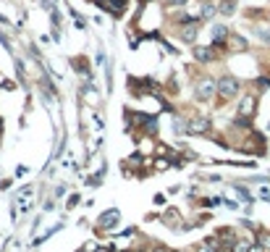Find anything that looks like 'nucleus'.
Instances as JSON below:
<instances>
[{"label": "nucleus", "mask_w": 270, "mask_h": 252, "mask_svg": "<svg viewBox=\"0 0 270 252\" xmlns=\"http://www.w3.org/2000/svg\"><path fill=\"white\" fill-rule=\"evenodd\" d=\"M239 92H241V82H239L236 76L226 74V76H220V79H218V100H220V102L233 100Z\"/></svg>", "instance_id": "nucleus-1"}, {"label": "nucleus", "mask_w": 270, "mask_h": 252, "mask_svg": "<svg viewBox=\"0 0 270 252\" xmlns=\"http://www.w3.org/2000/svg\"><path fill=\"white\" fill-rule=\"evenodd\" d=\"M215 95H218V82H215V79L202 76L199 82H194V100L207 102V100H213Z\"/></svg>", "instance_id": "nucleus-2"}, {"label": "nucleus", "mask_w": 270, "mask_h": 252, "mask_svg": "<svg viewBox=\"0 0 270 252\" xmlns=\"http://www.w3.org/2000/svg\"><path fill=\"white\" fill-rule=\"evenodd\" d=\"M210 118H205V116H194V118H189L186 121V134H210Z\"/></svg>", "instance_id": "nucleus-3"}, {"label": "nucleus", "mask_w": 270, "mask_h": 252, "mask_svg": "<svg viewBox=\"0 0 270 252\" xmlns=\"http://www.w3.org/2000/svg\"><path fill=\"white\" fill-rule=\"evenodd\" d=\"M254 110H257V105H254V95H246V97H244V100L239 102V108H236V118L252 121Z\"/></svg>", "instance_id": "nucleus-4"}, {"label": "nucleus", "mask_w": 270, "mask_h": 252, "mask_svg": "<svg viewBox=\"0 0 270 252\" xmlns=\"http://www.w3.org/2000/svg\"><path fill=\"white\" fill-rule=\"evenodd\" d=\"M128 89H134L137 95H145V92H158V82L155 79H128Z\"/></svg>", "instance_id": "nucleus-5"}, {"label": "nucleus", "mask_w": 270, "mask_h": 252, "mask_svg": "<svg viewBox=\"0 0 270 252\" xmlns=\"http://www.w3.org/2000/svg\"><path fill=\"white\" fill-rule=\"evenodd\" d=\"M228 29L223 24H213V48H226L228 45Z\"/></svg>", "instance_id": "nucleus-6"}, {"label": "nucleus", "mask_w": 270, "mask_h": 252, "mask_svg": "<svg viewBox=\"0 0 270 252\" xmlns=\"http://www.w3.org/2000/svg\"><path fill=\"white\" fill-rule=\"evenodd\" d=\"M192 55H194V61H199V63H210V61H215V48H205V45H194Z\"/></svg>", "instance_id": "nucleus-7"}, {"label": "nucleus", "mask_w": 270, "mask_h": 252, "mask_svg": "<svg viewBox=\"0 0 270 252\" xmlns=\"http://www.w3.org/2000/svg\"><path fill=\"white\" fill-rule=\"evenodd\" d=\"M197 34H199V21H197V19H194V21H189V24H184V27H181V40H184L186 45H194Z\"/></svg>", "instance_id": "nucleus-8"}, {"label": "nucleus", "mask_w": 270, "mask_h": 252, "mask_svg": "<svg viewBox=\"0 0 270 252\" xmlns=\"http://www.w3.org/2000/svg\"><path fill=\"white\" fill-rule=\"evenodd\" d=\"M115 223H118V210H108V213H102V215H100L97 228L102 231V228H113Z\"/></svg>", "instance_id": "nucleus-9"}, {"label": "nucleus", "mask_w": 270, "mask_h": 252, "mask_svg": "<svg viewBox=\"0 0 270 252\" xmlns=\"http://www.w3.org/2000/svg\"><path fill=\"white\" fill-rule=\"evenodd\" d=\"M218 249H220L218 239H215V236H210V239H205V242H199L192 252H218Z\"/></svg>", "instance_id": "nucleus-10"}, {"label": "nucleus", "mask_w": 270, "mask_h": 252, "mask_svg": "<svg viewBox=\"0 0 270 252\" xmlns=\"http://www.w3.org/2000/svg\"><path fill=\"white\" fill-rule=\"evenodd\" d=\"M228 48L233 53H246L249 50V42H246L244 37H228Z\"/></svg>", "instance_id": "nucleus-11"}, {"label": "nucleus", "mask_w": 270, "mask_h": 252, "mask_svg": "<svg viewBox=\"0 0 270 252\" xmlns=\"http://www.w3.org/2000/svg\"><path fill=\"white\" fill-rule=\"evenodd\" d=\"M218 14V3L215 0H205L202 3V19H213Z\"/></svg>", "instance_id": "nucleus-12"}, {"label": "nucleus", "mask_w": 270, "mask_h": 252, "mask_svg": "<svg viewBox=\"0 0 270 252\" xmlns=\"http://www.w3.org/2000/svg\"><path fill=\"white\" fill-rule=\"evenodd\" d=\"M233 11H236V3H233V0H220L218 3V14H223V16H231Z\"/></svg>", "instance_id": "nucleus-13"}, {"label": "nucleus", "mask_w": 270, "mask_h": 252, "mask_svg": "<svg viewBox=\"0 0 270 252\" xmlns=\"http://www.w3.org/2000/svg\"><path fill=\"white\" fill-rule=\"evenodd\" d=\"M249 242H244V239H236V242H233L231 247H228V252H249Z\"/></svg>", "instance_id": "nucleus-14"}, {"label": "nucleus", "mask_w": 270, "mask_h": 252, "mask_svg": "<svg viewBox=\"0 0 270 252\" xmlns=\"http://www.w3.org/2000/svg\"><path fill=\"white\" fill-rule=\"evenodd\" d=\"M257 244H260L265 252H270V231H260V234H257Z\"/></svg>", "instance_id": "nucleus-15"}, {"label": "nucleus", "mask_w": 270, "mask_h": 252, "mask_svg": "<svg viewBox=\"0 0 270 252\" xmlns=\"http://www.w3.org/2000/svg\"><path fill=\"white\" fill-rule=\"evenodd\" d=\"M163 221H166L168 226H181V218H179V213H166V215H163Z\"/></svg>", "instance_id": "nucleus-16"}, {"label": "nucleus", "mask_w": 270, "mask_h": 252, "mask_svg": "<svg viewBox=\"0 0 270 252\" xmlns=\"http://www.w3.org/2000/svg\"><path fill=\"white\" fill-rule=\"evenodd\" d=\"M254 84L260 87V89H270V76H260V79H254Z\"/></svg>", "instance_id": "nucleus-17"}, {"label": "nucleus", "mask_w": 270, "mask_h": 252, "mask_svg": "<svg viewBox=\"0 0 270 252\" xmlns=\"http://www.w3.org/2000/svg\"><path fill=\"white\" fill-rule=\"evenodd\" d=\"M74 68L84 74V71H87V61H84V58H76V61H74Z\"/></svg>", "instance_id": "nucleus-18"}, {"label": "nucleus", "mask_w": 270, "mask_h": 252, "mask_svg": "<svg viewBox=\"0 0 270 252\" xmlns=\"http://www.w3.org/2000/svg\"><path fill=\"white\" fill-rule=\"evenodd\" d=\"M186 3H189V0H168V6H171V8H173V6H176V8H181V6H186Z\"/></svg>", "instance_id": "nucleus-19"}, {"label": "nucleus", "mask_w": 270, "mask_h": 252, "mask_svg": "<svg viewBox=\"0 0 270 252\" xmlns=\"http://www.w3.org/2000/svg\"><path fill=\"white\" fill-rule=\"evenodd\" d=\"M155 166H158V171H166V168H168V160H158Z\"/></svg>", "instance_id": "nucleus-20"}, {"label": "nucleus", "mask_w": 270, "mask_h": 252, "mask_svg": "<svg viewBox=\"0 0 270 252\" xmlns=\"http://www.w3.org/2000/svg\"><path fill=\"white\" fill-rule=\"evenodd\" d=\"M0 129H3V126H0Z\"/></svg>", "instance_id": "nucleus-21"}, {"label": "nucleus", "mask_w": 270, "mask_h": 252, "mask_svg": "<svg viewBox=\"0 0 270 252\" xmlns=\"http://www.w3.org/2000/svg\"><path fill=\"white\" fill-rule=\"evenodd\" d=\"M145 3H147V0H145Z\"/></svg>", "instance_id": "nucleus-22"}]
</instances>
